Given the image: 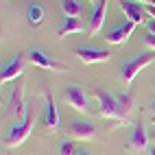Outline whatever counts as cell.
<instances>
[{
	"instance_id": "obj_8",
	"label": "cell",
	"mask_w": 155,
	"mask_h": 155,
	"mask_svg": "<svg viewBox=\"0 0 155 155\" xmlns=\"http://www.w3.org/2000/svg\"><path fill=\"white\" fill-rule=\"evenodd\" d=\"M24 70H26V59L22 55H15L7 66H2V70H0V83L5 85V83H9V81L22 77Z\"/></svg>"
},
{
	"instance_id": "obj_2",
	"label": "cell",
	"mask_w": 155,
	"mask_h": 155,
	"mask_svg": "<svg viewBox=\"0 0 155 155\" xmlns=\"http://www.w3.org/2000/svg\"><path fill=\"white\" fill-rule=\"evenodd\" d=\"M151 64H155V53H144V55H138V57L125 61L122 68H120V79H122V83L129 85L131 81L140 74V70H144V68L151 66Z\"/></svg>"
},
{
	"instance_id": "obj_13",
	"label": "cell",
	"mask_w": 155,
	"mask_h": 155,
	"mask_svg": "<svg viewBox=\"0 0 155 155\" xmlns=\"http://www.w3.org/2000/svg\"><path fill=\"white\" fill-rule=\"evenodd\" d=\"M44 125L48 131H57L59 129V109L55 105V98L53 94L46 92V118H44Z\"/></svg>"
},
{
	"instance_id": "obj_11",
	"label": "cell",
	"mask_w": 155,
	"mask_h": 155,
	"mask_svg": "<svg viewBox=\"0 0 155 155\" xmlns=\"http://www.w3.org/2000/svg\"><path fill=\"white\" fill-rule=\"evenodd\" d=\"M136 22H131V20H127V22H122V24H118L114 31H109L107 33V42L109 44H114V46H122L127 42V39L133 35V31H136Z\"/></svg>"
},
{
	"instance_id": "obj_16",
	"label": "cell",
	"mask_w": 155,
	"mask_h": 155,
	"mask_svg": "<svg viewBox=\"0 0 155 155\" xmlns=\"http://www.w3.org/2000/svg\"><path fill=\"white\" fill-rule=\"evenodd\" d=\"M61 9H64L66 18H79L81 11H83L79 0H61Z\"/></svg>"
},
{
	"instance_id": "obj_15",
	"label": "cell",
	"mask_w": 155,
	"mask_h": 155,
	"mask_svg": "<svg viewBox=\"0 0 155 155\" xmlns=\"http://www.w3.org/2000/svg\"><path fill=\"white\" fill-rule=\"evenodd\" d=\"M28 22L33 24V26H37V24H42V20H44V15H46V11H44V5H39V2H33V5H28Z\"/></svg>"
},
{
	"instance_id": "obj_6",
	"label": "cell",
	"mask_w": 155,
	"mask_h": 155,
	"mask_svg": "<svg viewBox=\"0 0 155 155\" xmlns=\"http://www.w3.org/2000/svg\"><path fill=\"white\" fill-rule=\"evenodd\" d=\"M28 61L39 66V68H44V70H50V72H68V68L64 64L55 61L48 53H44V50H39V48H31L28 50Z\"/></svg>"
},
{
	"instance_id": "obj_23",
	"label": "cell",
	"mask_w": 155,
	"mask_h": 155,
	"mask_svg": "<svg viewBox=\"0 0 155 155\" xmlns=\"http://www.w3.org/2000/svg\"><path fill=\"white\" fill-rule=\"evenodd\" d=\"M140 2H144V5H153V7H155V0H140Z\"/></svg>"
},
{
	"instance_id": "obj_22",
	"label": "cell",
	"mask_w": 155,
	"mask_h": 155,
	"mask_svg": "<svg viewBox=\"0 0 155 155\" xmlns=\"http://www.w3.org/2000/svg\"><path fill=\"white\" fill-rule=\"evenodd\" d=\"M151 114H153V120H155V98L151 101Z\"/></svg>"
},
{
	"instance_id": "obj_12",
	"label": "cell",
	"mask_w": 155,
	"mask_h": 155,
	"mask_svg": "<svg viewBox=\"0 0 155 155\" xmlns=\"http://www.w3.org/2000/svg\"><path fill=\"white\" fill-rule=\"evenodd\" d=\"M118 5H120V11L127 15V20H131L136 24L144 22V7L142 5L133 2V0H118Z\"/></svg>"
},
{
	"instance_id": "obj_17",
	"label": "cell",
	"mask_w": 155,
	"mask_h": 155,
	"mask_svg": "<svg viewBox=\"0 0 155 155\" xmlns=\"http://www.w3.org/2000/svg\"><path fill=\"white\" fill-rule=\"evenodd\" d=\"M116 98H118V103L122 107H125L129 114L133 111V94L131 92H122V94H116Z\"/></svg>"
},
{
	"instance_id": "obj_5",
	"label": "cell",
	"mask_w": 155,
	"mask_h": 155,
	"mask_svg": "<svg viewBox=\"0 0 155 155\" xmlns=\"http://www.w3.org/2000/svg\"><path fill=\"white\" fill-rule=\"evenodd\" d=\"M64 98H66L68 105L74 107L77 111H81V114H90V96L85 94L83 87H79V85H70V87H66Z\"/></svg>"
},
{
	"instance_id": "obj_18",
	"label": "cell",
	"mask_w": 155,
	"mask_h": 155,
	"mask_svg": "<svg viewBox=\"0 0 155 155\" xmlns=\"http://www.w3.org/2000/svg\"><path fill=\"white\" fill-rule=\"evenodd\" d=\"M59 155H77V144L72 140H66L59 144Z\"/></svg>"
},
{
	"instance_id": "obj_26",
	"label": "cell",
	"mask_w": 155,
	"mask_h": 155,
	"mask_svg": "<svg viewBox=\"0 0 155 155\" xmlns=\"http://www.w3.org/2000/svg\"><path fill=\"white\" fill-rule=\"evenodd\" d=\"M77 155H92V153H87V151H81V153H77Z\"/></svg>"
},
{
	"instance_id": "obj_21",
	"label": "cell",
	"mask_w": 155,
	"mask_h": 155,
	"mask_svg": "<svg viewBox=\"0 0 155 155\" xmlns=\"http://www.w3.org/2000/svg\"><path fill=\"white\" fill-rule=\"evenodd\" d=\"M144 24H147L149 33H155V20H153V18H151V20H147V22H144Z\"/></svg>"
},
{
	"instance_id": "obj_4",
	"label": "cell",
	"mask_w": 155,
	"mask_h": 155,
	"mask_svg": "<svg viewBox=\"0 0 155 155\" xmlns=\"http://www.w3.org/2000/svg\"><path fill=\"white\" fill-rule=\"evenodd\" d=\"M149 144H151V136L147 133L144 125L138 120L136 125H133V129H131V136H129V149L136 155H144V153H149V149H151Z\"/></svg>"
},
{
	"instance_id": "obj_3",
	"label": "cell",
	"mask_w": 155,
	"mask_h": 155,
	"mask_svg": "<svg viewBox=\"0 0 155 155\" xmlns=\"http://www.w3.org/2000/svg\"><path fill=\"white\" fill-rule=\"evenodd\" d=\"M33 127H35V116L33 114H26V116L18 122V125H13V129L9 131V136H7V149H15V147H20L22 142H26V138L31 136V131H33Z\"/></svg>"
},
{
	"instance_id": "obj_9",
	"label": "cell",
	"mask_w": 155,
	"mask_h": 155,
	"mask_svg": "<svg viewBox=\"0 0 155 155\" xmlns=\"http://www.w3.org/2000/svg\"><path fill=\"white\" fill-rule=\"evenodd\" d=\"M66 131H68V136L74 138V140H92L96 136V127L92 125L90 120H70Z\"/></svg>"
},
{
	"instance_id": "obj_27",
	"label": "cell",
	"mask_w": 155,
	"mask_h": 155,
	"mask_svg": "<svg viewBox=\"0 0 155 155\" xmlns=\"http://www.w3.org/2000/svg\"><path fill=\"white\" fill-rule=\"evenodd\" d=\"M90 2H98V0H90Z\"/></svg>"
},
{
	"instance_id": "obj_14",
	"label": "cell",
	"mask_w": 155,
	"mask_h": 155,
	"mask_svg": "<svg viewBox=\"0 0 155 155\" xmlns=\"http://www.w3.org/2000/svg\"><path fill=\"white\" fill-rule=\"evenodd\" d=\"M83 31H85V24L81 22L79 18H66V24L61 26L59 37H68L72 33H83Z\"/></svg>"
},
{
	"instance_id": "obj_7",
	"label": "cell",
	"mask_w": 155,
	"mask_h": 155,
	"mask_svg": "<svg viewBox=\"0 0 155 155\" xmlns=\"http://www.w3.org/2000/svg\"><path fill=\"white\" fill-rule=\"evenodd\" d=\"M74 55L83 61L85 66L90 64H103V61L111 59V50L109 48H92V46H79L74 48Z\"/></svg>"
},
{
	"instance_id": "obj_25",
	"label": "cell",
	"mask_w": 155,
	"mask_h": 155,
	"mask_svg": "<svg viewBox=\"0 0 155 155\" xmlns=\"http://www.w3.org/2000/svg\"><path fill=\"white\" fill-rule=\"evenodd\" d=\"M149 155H155V147H151V149H149Z\"/></svg>"
},
{
	"instance_id": "obj_1",
	"label": "cell",
	"mask_w": 155,
	"mask_h": 155,
	"mask_svg": "<svg viewBox=\"0 0 155 155\" xmlns=\"http://www.w3.org/2000/svg\"><path fill=\"white\" fill-rule=\"evenodd\" d=\"M94 96L98 101V114L105 120H114L116 125H122V122L129 120V111L118 103L116 94H111L107 90H96Z\"/></svg>"
},
{
	"instance_id": "obj_28",
	"label": "cell",
	"mask_w": 155,
	"mask_h": 155,
	"mask_svg": "<svg viewBox=\"0 0 155 155\" xmlns=\"http://www.w3.org/2000/svg\"><path fill=\"white\" fill-rule=\"evenodd\" d=\"M2 2H5V0H2Z\"/></svg>"
},
{
	"instance_id": "obj_20",
	"label": "cell",
	"mask_w": 155,
	"mask_h": 155,
	"mask_svg": "<svg viewBox=\"0 0 155 155\" xmlns=\"http://www.w3.org/2000/svg\"><path fill=\"white\" fill-rule=\"evenodd\" d=\"M144 11H147V13L155 20V7H153V5H144Z\"/></svg>"
},
{
	"instance_id": "obj_19",
	"label": "cell",
	"mask_w": 155,
	"mask_h": 155,
	"mask_svg": "<svg viewBox=\"0 0 155 155\" xmlns=\"http://www.w3.org/2000/svg\"><path fill=\"white\" fill-rule=\"evenodd\" d=\"M144 46H149L155 50V33H147L144 35Z\"/></svg>"
},
{
	"instance_id": "obj_24",
	"label": "cell",
	"mask_w": 155,
	"mask_h": 155,
	"mask_svg": "<svg viewBox=\"0 0 155 155\" xmlns=\"http://www.w3.org/2000/svg\"><path fill=\"white\" fill-rule=\"evenodd\" d=\"M151 140H153V144H155V129L151 131Z\"/></svg>"
},
{
	"instance_id": "obj_10",
	"label": "cell",
	"mask_w": 155,
	"mask_h": 155,
	"mask_svg": "<svg viewBox=\"0 0 155 155\" xmlns=\"http://www.w3.org/2000/svg\"><path fill=\"white\" fill-rule=\"evenodd\" d=\"M105 15H107V0H98L94 2V9L90 13V28L87 33L90 35H98L103 24H105Z\"/></svg>"
}]
</instances>
